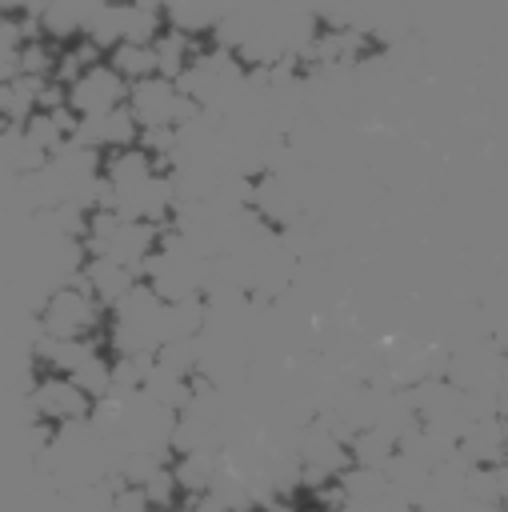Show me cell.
Here are the masks:
<instances>
[{
  "instance_id": "obj_1",
  "label": "cell",
  "mask_w": 508,
  "mask_h": 512,
  "mask_svg": "<svg viewBox=\"0 0 508 512\" xmlns=\"http://www.w3.org/2000/svg\"><path fill=\"white\" fill-rule=\"evenodd\" d=\"M108 324V308L88 284H64L44 304V328L52 340H92Z\"/></svg>"
},
{
  "instance_id": "obj_2",
  "label": "cell",
  "mask_w": 508,
  "mask_h": 512,
  "mask_svg": "<svg viewBox=\"0 0 508 512\" xmlns=\"http://www.w3.org/2000/svg\"><path fill=\"white\" fill-rule=\"evenodd\" d=\"M92 404L96 400L72 376H64V372H48L32 388V412H36V420L48 424V428H60V432L72 428V424H80L92 412Z\"/></svg>"
}]
</instances>
